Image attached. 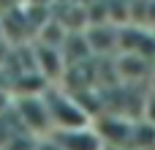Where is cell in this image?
<instances>
[{
    "label": "cell",
    "mask_w": 155,
    "mask_h": 150,
    "mask_svg": "<svg viewBox=\"0 0 155 150\" xmlns=\"http://www.w3.org/2000/svg\"><path fill=\"white\" fill-rule=\"evenodd\" d=\"M11 104H14V93H11L8 87H3V85H0V115H3V112H8V109H11Z\"/></svg>",
    "instance_id": "obj_7"
},
{
    "label": "cell",
    "mask_w": 155,
    "mask_h": 150,
    "mask_svg": "<svg viewBox=\"0 0 155 150\" xmlns=\"http://www.w3.org/2000/svg\"><path fill=\"white\" fill-rule=\"evenodd\" d=\"M11 109H14V115H16L22 131L35 134V137H46V134H52V118H49V107H46L44 90H41V93L14 96Z\"/></svg>",
    "instance_id": "obj_2"
},
{
    "label": "cell",
    "mask_w": 155,
    "mask_h": 150,
    "mask_svg": "<svg viewBox=\"0 0 155 150\" xmlns=\"http://www.w3.org/2000/svg\"><path fill=\"white\" fill-rule=\"evenodd\" d=\"M150 90H155V63H153V74H150Z\"/></svg>",
    "instance_id": "obj_9"
},
{
    "label": "cell",
    "mask_w": 155,
    "mask_h": 150,
    "mask_svg": "<svg viewBox=\"0 0 155 150\" xmlns=\"http://www.w3.org/2000/svg\"><path fill=\"white\" fill-rule=\"evenodd\" d=\"M35 142H38V137H35V134L16 131V134L3 145V150H35Z\"/></svg>",
    "instance_id": "obj_5"
},
{
    "label": "cell",
    "mask_w": 155,
    "mask_h": 150,
    "mask_svg": "<svg viewBox=\"0 0 155 150\" xmlns=\"http://www.w3.org/2000/svg\"><path fill=\"white\" fill-rule=\"evenodd\" d=\"M117 52H131V55H142L147 60H155V30L136 25V22L120 25V49Z\"/></svg>",
    "instance_id": "obj_3"
},
{
    "label": "cell",
    "mask_w": 155,
    "mask_h": 150,
    "mask_svg": "<svg viewBox=\"0 0 155 150\" xmlns=\"http://www.w3.org/2000/svg\"><path fill=\"white\" fill-rule=\"evenodd\" d=\"M44 98H46V107H49L52 131L93 123V115H90V112H87V107H84V104L74 96V90L46 85V87H44Z\"/></svg>",
    "instance_id": "obj_1"
},
{
    "label": "cell",
    "mask_w": 155,
    "mask_h": 150,
    "mask_svg": "<svg viewBox=\"0 0 155 150\" xmlns=\"http://www.w3.org/2000/svg\"><path fill=\"white\" fill-rule=\"evenodd\" d=\"M142 118H144L147 123H153V126H155V90H147V96H144Z\"/></svg>",
    "instance_id": "obj_6"
},
{
    "label": "cell",
    "mask_w": 155,
    "mask_h": 150,
    "mask_svg": "<svg viewBox=\"0 0 155 150\" xmlns=\"http://www.w3.org/2000/svg\"><path fill=\"white\" fill-rule=\"evenodd\" d=\"M35 150H63V148H60V145H57V142H54V139L46 134V137H38V142H35Z\"/></svg>",
    "instance_id": "obj_8"
},
{
    "label": "cell",
    "mask_w": 155,
    "mask_h": 150,
    "mask_svg": "<svg viewBox=\"0 0 155 150\" xmlns=\"http://www.w3.org/2000/svg\"><path fill=\"white\" fill-rule=\"evenodd\" d=\"M63 150H104V142L93 123L87 126H74V128H57L49 134Z\"/></svg>",
    "instance_id": "obj_4"
}]
</instances>
